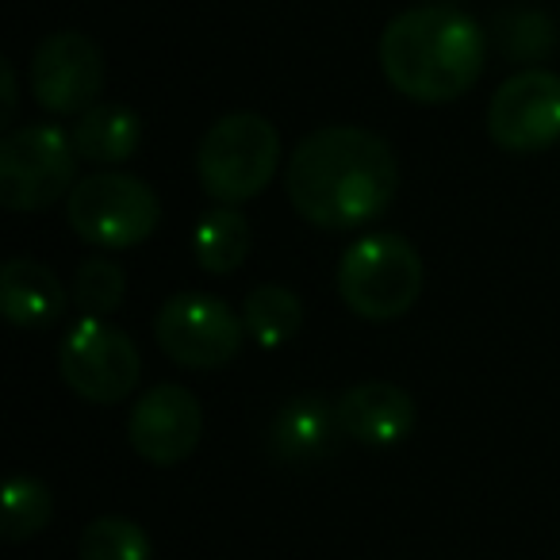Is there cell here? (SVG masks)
Instances as JSON below:
<instances>
[{
	"mask_svg": "<svg viewBox=\"0 0 560 560\" xmlns=\"http://www.w3.org/2000/svg\"><path fill=\"white\" fill-rule=\"evenodd\" d=\"M78 560H154V545H150L147 529L139 522L104 514V518L85 526Z\"/></svg>",
	"mask_w": 560,
	"mask_h": 560,
	"instance_id": "19",
	"label": "cell"
},
{
	"mask_svg": "<svg viewBox=\"0 0 560 560\" xmlns=\"http://www.w3.org/2000/svg\"><path fill=\"white\" fill-rule=\"evenodd\" d=\"M280 165V135L257 112L215 119L196 150V177L215 203L238 208L269 188Z\"/></svg>",
	"mask_w": 560,
	"mask_h": 560,
	"instance_id": "4",
	"label": "cell"
},
{
	"mask_svg": "<svg viewBox=\"0 0 560 560\" xmlns=\"http://www.w3.org/2000/svg\"><path fill=\"white\" fill-rule=\"evenodd\" d=\"M0 85H4V112H0V124L9 127L12 116H16V70H12L9 58L0 62Z\"/></svg>",
	"mask_w": 560,
	"mask_h": 560,
	"instance_id": "22",
	"label": "cell"
},
{
	"mask_svg": "<svg viewBox=\"0 0 560 560\" xmlns=\"http://www.w3.org/2000/svg\"><path fill=\"white\" fill-rule=\"evenodd\" d=\"M249 254V223L238 208H226L219 203L215 211L196 223L192 231V257L203 272H215V277H226L234 272Z\"/></svg>",
	"mask_w": 560,
	"mask_h": 560,
	"instance_id": "16",
	"label": "cell"
},
{
	"mask_svg": "<svg viewBox=\"0 0 560 560\" xmlns=\"http://www.w3.org/2000/svg\"><path fill=\"white\" fill-rule=\"evenodd\" d=\"M78 185L73 135L55 124H32L0 142V203L9 211H43Z\"/></svg>",
	"mask_w": 560,
	"mask_h": 560,
	"instance_id": "6",
	"label": "cell"
},
{
	"mask_svg": "<svg viewBox=\"0 0 560 560\" xmlns=\"http://www.w3.org/2000/svg\"><path fill=\"white\" fill-rule=\"evenodd\" d=\"M158 350L180 369H219L238 358L246 323L208 292H177L154 319Z\"/></svg>",
	"mask_w": 560,
	"mask_h": 560,
	"instance_id": "8",
	"label": "cell"
},
{
	"mask_svg": "<svg viewBox=\"0 0 560 560\" xmlns=\"http://www.w3.org/2000/svg\"><path fill=\"white\" fill-rule=\"evenodd\" d=\"M284 192L296 215L319 231L369 226L399 192L396 150L365 127H319L292 150Z\"/></svg>",
	"mask_w": 560,
	"mask_h": 560,
	"instance_id": "1",
	"label": "cell"
},
{
	"mask_svg": "<svg viewBox=\"0 0 560 560\" xmlns=\"http://www.w3.org/2000/svg\"><path fill=\"white\" fill-rule=\"evenodd\" d=\"M488 35L453 4H419L388 20L381 35V70L415 104H450L480 81Z\"/></svg>",
	"mask_w": 560,
	"mask_h": 560,
	"instance_id": "2",
	"label": "cell"
},
{
	"mask_svg": "<svg viewBox=\"0 0 560 560\" xmlns=\"http://www.w3.org/2000/svg\"><path fill=\"white\" fill-rule=\"evenodd\" d=\"M4 537L9 541H27V537L43 534L55 518V495L43 480L27 472H12L4 483Z\"/></svg>",
	"mask_w": 560,
	"mask_h": 560,
	"instance_id": "18",
	"label": "cell"
},
{
	"mask_svg": "<svg viewBox=\"0 0 560 560\" xmlns=\"http://www.w3.org/2000/svg\"><path fill=\"white\" fill-rule=\"evenodd\" d=\"M200 434V399L185 384H154L150 392H142V399L131 407V419H127L131 450L158 468H173L185 457H192Z\"/></svg>",
	"mask_w": 560,
	"mask_h": 560,
	"instance_id": "11",
	"label": "cell"
},
{
	"mask_svg": "<svg viewBox=\"0 0 560 560\" xmlns=\"http://www.w3.org/2000/svg\"><path fill=\"white\" fill-rule=\"evenodd\" d=\"M73 147L78 158L93 165H119L135 158L142 142V119L127 104H93L89 112L78 116L73 127Z\"/></svg>",
	"mask_w": 560,
	"mask_h": 560,
	"instance_id": "15",
	"label": "cell"
},
{
	"mask_svg": "<svg viewBox=\"0 0 560 560\" xmlns=\"http://www.w3.org/2000/svg\"><path fill=\"white\" fill-rule=\"evenodd\" d=\"M66 219L73 234L101 249H131L158 231L162 203L147 180L131 173H89L66 196Z\"/></svg>",
	"mask_w": 560,
	"mask_h": 560,
	"instance_id": "5",
	"label": "cell"
},
{
	"mask_svg": "<svg viewBox=\"0 0 560 560\" xmlns=\"http://www.w3.org/2000/svg\"><path fill=\"white\" fill-rule=\"evenodd\" d=\"M127 296V272L112 257H85L73 277V304L81 307V315H116L124 307Z\"/></svg>",
	"mask_w": 560,
	"mask_h": 560,
	"instance_id": "20",
	"label": "cell"
},
{
	"mask_svg": "<svg viewBox=\"0 0 560 560\" xmlns=\"http://www.w3.org/2000/svg\"><path fill=\"white\" fill-rule=\"evenodd\" d=\"M342 434L373 450H392L407 442L415 430V399L399 384L388 381H361L346 388L335 404Z\"/></svg>",
	"mask_w": 560,
	"mask_h": 560,
	"instance_id": "12",
	"label": "cell"
},
{
	"mask_svg": "<svg viewBox=\"0 0 560 560\" xmlns=\"http://www.w3.org/2000/svg\"><path fill=\"white\" fill-rule=\"evenodd\" d=\"M104 89V55L89 35L55 32L32 55V96L50 116H81Z\"/></svg>",
	"mask_w": 560,
	"mask_h": 560,
	"instance_id": "10",
	"label": "cell"
},
{
	"mask_svg": "<svg viewBox=\"0 0 560 560\" xmlns=\"http://www.w3.org/2000/svg\"><path fill=\"white\" fill-rule=\"evenodd\" d=\"M422 257L404 234H369L342 254L335 272L338 296L358 319L392 323L415 307L422 292Z\"/></svg>",
	"mask_w": 560,
	"mask_h": 560,
	"instance_id": "3",
	"label": "cell"
},
{
	"mask_svg": "<svg viewBox=\"0 0 560 560\" xmlns=\"http://www.w3.org/2000/svg\"><path fill=\"white\" fill-rule=\"evenodd\" d=\"M529 16H534V12H514V16L503 20V27H499V43H503L506 58H514V62H522V58L545 55V50H549V43H552L549 24H545V20L537 16V24L526 27Z\"/></svg>",
	"mask_w": 560,
	"mask_h": 560,
	"instance_id": "21",
	"label": "cell"
},
{
	"mask_svg": "<svg viewBox=\"0 0 560 560\" xmlns=\"http://www.w3.org/2000/svg\"><path fill=\"white\" fill-rule=\"evenodd\" d=\"M427 4H445V0H427Z\"/></svg>",
	"mask_w": 560,
	"mask_h": 560,
	"instance_id": "23",
	"label": "cell"
},
{
	"mask_svg": "<svg viewBox=\"0 0 560 560\" xmlns=\"http://www.w3.org/2000/svg\"><path fill=\"white\" fill-rule=\"evenodd\" d=\"M0 307L4 319L20 330L55 327L66 312L62 280L35 257H12L0 269Z\"/></svg>",
	"mask_w": 560,
	"mask_h": 560,
	"instance_id": "14",
	"label": "cell"
},
{
	"mask_svg": "<svg viewBox=\"0 0 560 560\" xmlns=\"http://www.w3.org/2000/svg\"><path fill=\"white\" fill-rule=\"evenodd\" d=\"M58 373L73 396L112 407L139 388L142 358L124 330L101 315H85L66 330L58 346Z\"/></svg>",
	"mask_w": 560,
	"mask_h": 560,
	"instance_id": "7",
	"label": "cell"
},
{
	"mask_svg": "<svg viewBox=\"0 0 560 560\" xmlns=\"http://www.w3.org/2000/svg\"><path fill=\"white\" fill-rule=\"evenodd\" d=\"M342 422L323 396H296L272 415L269 445L284 465H312L335 450Z\"/></svg>",
	"mask_w": 560,
	"mask_h": 560,
	"instance_id": "13",
	"label": "cell"
},
{
	"mask_svg": "<svg viewBox=\"0 0 560 560\" xmlns=\"http://www.w3.org/2000/svg\"><path fill=\"white\" fill-rule=\"evenodd\" d=\"M242 323H246V335L261 350H277V346L292 342L300 335V327H304V304L284 284H257L246 296V304H242Z\"/></svg>",
	"mask_w": 560,
	"mask_h": 560,
	"instance_id": "17",
	"label": "cell"
},
{
	"mask_svg": "<svg viewBox=\"0 0 560 560\" xmlns=\"http://www.w3.org/2000/svg\"><path fill=\"white\" fill-rule=\"evenodd\" d=\"M488 135L499 150L537 154L560 142V78L549 70H522L495 89L488 104Z\"/></svg>",
	"mask_w": 560,
	"mask_h": 560,
	"instance_id": "9",
	"label": "cell"
}]
</instances>
